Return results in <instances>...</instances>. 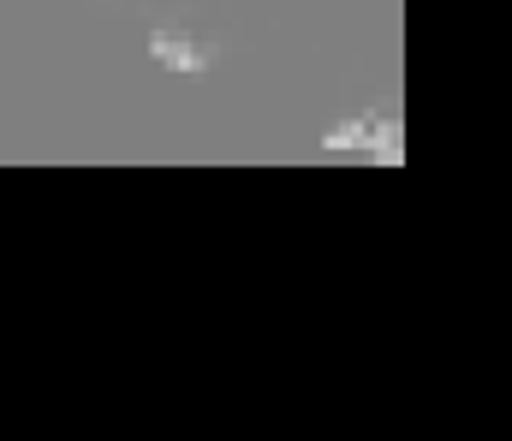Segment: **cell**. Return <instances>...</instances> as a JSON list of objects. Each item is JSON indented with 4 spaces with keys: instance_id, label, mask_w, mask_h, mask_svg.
I'll use <instances>...</instances> for the list:
<instances>
[{
    "instance_id": "obj_1",
    "label": "cell",
    "mask_w": 512,
    "mask_h": 441,
    "mask_svg": "<svg viewBox=\"0 0 512 441\" xmlns=\"http://www.w3.org/2000/svg\"><path fill=\"white\" fill-rule=\"evenodd\" d=\"M149 54H155L161 66H173V72H203V66H209V48H197V42L179 36V30H155V36H149Z\"/></svg>"
}]
</instances>
